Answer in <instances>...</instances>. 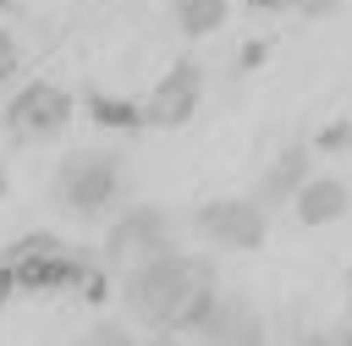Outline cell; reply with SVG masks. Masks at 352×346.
I'll use <instances>...</instances> for the list:
<instances>
[{
  "label": "cell",
  "mask_w": 352,
  "mask_h": 346,
  "mask_svg": "<svg viewBox=\"0 0 352 346\" xmlns=\"http://www.w3.org/2000/svg\"><path fill=\"white\" fill-rule=\"evenodd\" d=\"M82 110H88V121H99V126H110V132H138V126H143V121H138V99L88 93V99H82Z\"/></svg>",
  "instance_id": "cell-11"
},
{
  "label": "cell",
  "mask_w": 352,
  "mask_h": 346,
  "mask_svg": "<svg viewBox=\"0 0 352 346\" xmlns=\"http://www.w3.org/2000/svg\"><path fill=\"white\" fill-rule=\"evenodd\" d=\"M292 209L302 225H330L352 209V187L336 181V176H302V187L292 192Z\"/></svg>",
  "instance_id": "cell-9"
},
{
  "label": "cell",
  "mask_w": 352,
  "mask_h": 346,
  "mask_svg": "<svg viewBox=\"0 0 352 346\" xmlns=\"http://www.w3.org/2000/svg\"><path fill=\"white\" fill-rule=\"evenodd\" d=\"M6 121L16 137H60L72 126V93L55 82H33L6 104Z\"/></svg>",
  "instance_id": "cell-7"
},
{
  "label": "cell",
  "mask_w": 352,
  "mask_h": 346,
  "mask_svg": "<svg viewBox=\"0 0 352 346\" xmlns=\"http://www.w3.org/2000/svg\"><path fill=\"white\" fill-rule=\"evenodd\" d=\"M346 313H352V275H346Z\"/></svg>",
  "instance_id": "cell-19"
},
{
  "label": "cell",
  "mask_w": 352,
  "mask_h": 346,
  "mask_svg": "<svg viewBox=\"0 0 352 346\" xmlns=\"http://www.w3.org/2000/svg\"><path fill=\"white\" fill-rule=\"evenodd\" d=\"M214 291H220L214 258L182 253V247H165V253L121 269V297H126V308H132L138 324H148L160 341L192 335V324L204 319V308L214 302Z\"/></svg>",
  "instance_id": "cell-1"
},
{
  "label": "cell",
  "mask_w": 352,
  "mask_h": 346,
  "mask_svg": "<svg viewBox=\"0 0 352 346\" xmlns=\"http://www.w3.org/2000/svg\"><path fill=\"white\" fill-rule=\"evenodd\" d=\"M165 247H176V214L160 209V203H126L104 231L99 264L104 269H132V264H143Z\"/></svg>",
  "instance_id": "cell-3"
},
{
  "label": "cell",
  "mask_w": 352,
  "mask_h": 346,
  "mask_svg": "<svg viewBox=\"0 0 352 346\" xmlns=\"http://www.w3.org/2000/svg\"><path fill=\"white\" fill-rule=\"evenodd\" d=\"M11 286H16V280H11V269L0 264V308H6V297H11Z\"/></svg>",
  "instance_id": "cell-17"
},
{
  "label": "cell",
  "mask_w": 352,
  "mask_h": 346,
  "mask_svg": "<svg viewBox=\"0 0 352 346\" xmlns=\"http://www.w3.org/2000/svg\"><path fill=\"white\" fill-rule=\"evenodd\" d=\"M270 335L264 313L242 297V291H214V302L204 308V319L192 324V341H214V346H258Z\"/></svg>",
  "instance_id": "cell-5"
},
{
  "label": "cell",
  "mask_w": 352,
  "mask_h": 346,
  "mask_svg": "<svg viewBox=\"0 0 352 346\" xmlns=\"http://www.w3.org/2000/svg\"><path fill=\"white\" fill-rule=\"evenodd\" d=\"M198 93H204V66H198V60H176V66L148 88V99L138 104V121H143V126H182V121L198 110Z\"/></svg>",
  "instance_id": "cell-6"
},
{
  "label": "cell",
  "mask_w": 352,
  "mask_h": 346,
  "mask_svg": "<svg viewBox=\"0 0 352 346\" xmlns=\"http://www.w3.org/2000/svg\"><path fill=\"white\" fill-rule=\"evenodd\" d=\"M324 341H336V346H352V313H346V319H341V324H336Z\"/></svg>",
  "instance_id": "cell-16"
},
{
  "label": "cell",
  "mask_w": 352,
  "mask_h": 346,
  "mask_svg": "<svg viewBox=\"0 0 352 346\" xmlns=\"http://www.w3.org/2000/svg\"><path fill=\"white\" fill-rule=\"evenodd\" d=\"M302 176H308V148L302 143H292V148H280L264 170H258V181H253V203L264 209V214H275L280 203H292V192L302 187Z\"/></svg>",
  "instance_id": "cell-8"
},
{
  "label": "cell",
  "mask_w": 352,
  "mask_h": 346,
  "mask_svg": "<svg viewBox=\"0 0 352 346\" xmlns=\"http://www.w3.org/2000/svg\"><path fill=\"white\" fill-rule=\"evenodd\" d=\"M226 16H231L226 0H176V27H182L187 38H209V33H220Z\"/></svg>",
  "instance_id": "cell-10"
},
{
  "label": "cell",
  "mask_w": 352,
  "mask_h": 346,
  "mask_svg": "<svg viewBox=\"0 0 352 346\" xmlns=\"http://www.w3.org/2000/svg\"><path fill=\"white\" fill-rule=\"evenodd\" d=\"M121 154L116 148H72L55 170V198L72 214H104L121 198Z\"/></svg>",
  "instance_id": "cell-2"
},
{
  "label": "cell",
  "mask_w": 352,
  "mask_h": 346,
  "mask_svg": "<svg viewBox=\"0 0 352 346\" xmlns=\"http://www.w3.org/2000/svg\"><path fill=\"white\" fill-rule=\"evenodd\" d=\"M88 341H94V346H126V341H132V324H121V319H94V324H88Z\"/></svg>",
  "instance_id": "cell-12"
},
{
  "label": "cell",
  "mask_w": 352,
  "mask_h": 346,
  "mask_svg": "<svg viewBox=\"0 0 352 346\" xmlns=\"http://www.w3.org/2000/svg\"><path fill=\"white\" fill-rule=\"evenodd\" d=\"M253 66H264V44H258V38L242 44V55H236V71H253Z\"/></svg>",
  "instance_id": "cell-13"
},
{
  "label": "cell",
  "mask_w": 352,
  "mask_h": 346,
  "mask_svg": "<svg viewBox=\"0 0 352 346\" xmlns=\"http://www.w3.org/2000/svg\"><path fill=\"white\" fill-rule=\"evenodd\" d=\"M346 137H352V126L341 121V126H330V132H319V148H346Z\"/></svg>",
  "instance_id": "cell-14"
},
{
  "label": "cell",
  "mask_w": 352,
  "mask_h": 346,
  "mask_svg": "<svg viewBox=\"0 0 352 346\" xmlns=\"http://www.w3.org/2000/svg\"><path fill=\"white\" fill-rule=\"evenodd\" d=\"M258 11H292V0H253Z\"/></svg>",
  "instance_id": "cell-18"
},
{
  "label": "cell",
  "mask_w": 352,
  "mask_h": 346,
  "mask_svg": "<svg viewBox=\"0 0 352 346\" xmlns=\"http://www.w3.org/2000/svg\"><path fill=\"white\" fill-rule=\"evenodd\" d=\"M11 71H16V49H11V38L0 33V82H6Z\"/></svg>",
  "instance_id": "cell-15"
},
{
  "label": "cell",
  "mask_w": 352,
  "mask_h": 346,
  "mask_svg": "<svg viewBox=\"0 0 352 346\" xmlns=\"http://www.w3.org/2000/svg\"><path fill=\"white\" fill-rule=\"evenodd\" d=\"M198 231V242H209L214 253H253L270 231V214L253 198H209L204 209H192L187 220Z\"/></svg>",
  "instance_id": "cell-4"
},
{
  "label": "cell",
  "mask_w": 352,
  "mask_h": 346,
  "mask_svg": "<svg viewBox=\"0 0 352 346\" xmlns=\"http://www.w3.org/2000/svg\"><path fill=\"white\" fill-rule=\"evenodd\" d=\"M346 148H352V137H346Z\"/></svg>",
  "instance_id": "cell-20"
},
{
  "label": "cell",
  "mask_w": 352,
  "mask_h": 346,
  "mask_svg": "<svg viewBox=\"0 0 352 346\" xmlns=\"http://www.w3.org/2000/svg\"><path fill=\"white\" fill-rule=\"evenodd\" d=\"M0 5H6V0H0Z\"/></svg>",
  "instance_id": "cell-21"
}]
</instances>
